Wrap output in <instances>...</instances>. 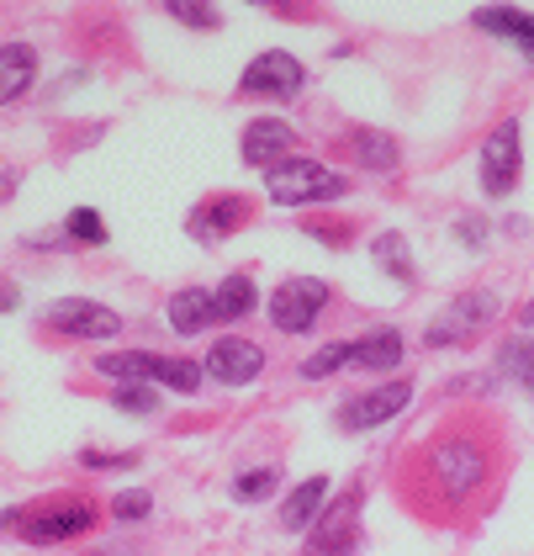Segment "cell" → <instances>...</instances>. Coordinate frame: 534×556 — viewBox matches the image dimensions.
<instances>
[{
	"mask_svg": "<svg viewBox=\"0 0 534 556\" xmlns=\"http://www.w3.org/2000/svg\"><path fill=\"white\" fill-rule=\"evenodd\" d=\"M519 329H524V340H534V302L519 313Z\"/></svg>",
	"mask_w": 534,
	"mask_h": 556,
	"instance_id": "d590c367",
	"label": "cell"
},
{
	"mask_svg": "<svg viewBox=\"0 0 534 556\" xmlns=\"http://www.w3.org/2000/svg\"><path fill=\"white\" fill-rule=\"evenodd\" d=\"M503 233H513V239H524V233H530V217H508V223H503Z\"/></svg>",
	"mask_w": 534,
	"mask_h": 556,
	"instance_id": "e575fe53",
	"label": "cell"
},
{
	"mask_svg": "<svg viewBox=\"0 0 534 556\" xmlns=\"http://www.w3.org/2000/svg\"><path fill=\"white\" fill-rule=\"evenodd\" d=\"M85 471H132L138 467V451H80Z\"/></svg>",
	"mask_w": 534,
	"mask_h": 556,
	"instance_id": "1f68e13d",
	"label": "cell"
},
{
	"mask_svg": "<svg viewBox=\"0 0 534 556\" xmlns=\"http://www.w3.org/2000/svg\"><path fill=\"white\" fill-rule=\"evenodd\" d=\"M291 149H296V128L281 123V117H254L244 128V165L249 170H276L281 160H291Z\"/></svg>",
	"mask_w": 534,
	"mask_h": 556,
	"instance_id": "4fadbf2b",
	"label": "cell"
},
{
	"mask_svg": "<svg viewBox=\"0 0 534 556\" xmlns=\"http://www.w3.org/2000/svg\"><path fill=\"white\" fill-rule=\"evenodd\" d=\"M471 22H476L482 33H493L497 43L519 48L534 64V11H519V5H476Z\"/></svg>",
	"mask_w": 534,
	"mask_h": 556,
	"instance_id": "2e32d148",
	"label": "cell"
},
{
	"mask_svg": "<svg viewBox=\"0 0 534 556\" xmlns=\"http://www.w3.org/2000/svg\"><path fill=\"white\" fill-rule=\"evenodd\" d=\"M154 366H160V350H106V355H96L90 371H101L112 387H123V382L154 387Z\"/></svg>",
	"mask_w": 534,
	"mask_h": 556,
	"instance_id": "ffe728a7",
	"label": "cell"
},
{
	"mask_svg": "<svg viewBox=\"0 0 534 556\" xmlns=\"http://www.w3.org/2000/svg\"><path fill=\"white\" fill-rule=\"evenodd\" d=\"M333 504V482L329 477H302L296 488L287 493V504H281V530H291V535H307L318 519H323V509Z\"/></svg>",
	"mask_w": 534,
	"mask_h": 556,
	"instance_id": "9a60e30c",
	"label": "cell"
},
{
	"mask_svg": "<svg viewBox=\"0 0 534 556\" xmlns=\"http://www.w3.org/2000/svg\"><path fill=\"white\" fill-rule=\"evenodd\" d=\"M38 324L53 340H117L123 334V313L90 298H53L38 313Z\"/></svg>",
	"mask_w": 534,
	"mask_h": 556,
	"instance_id": "8992f818",
	"label": "cell"
},
{
	"mask_svg": "<svg viewBox=\"0 0 534 556\" xmlns=\"http://www.w3.org/2000/svg\"><path fill=\"white\" fill-rule=\"evenodd\" d=\"M370 260H376L397 287H412V281H418V265H412V255H408V239H403V233H392V228H386V233H376Z\"/></svg>",
	"mask_w": 534,
	"mask_h": 556,
	"instance_id": "7402d4cb",
	"label": "cell"
},
{
	"mask_svg": "<svg viewBox=\"0 0 534 556\" xmlns=\"http://www.w3.org/2000/svg\"><path fill=\"white\" fill-rule=\"evenodd\" d=\"M212 307H217V324H239V318H249L259 307V292H254L249 276H223L212 287Z\"/></svg>",
	"mask_w": 534,
	"mask_h": 556,
	"instance_id": "44dd1931",
	"label": "cell"
},
{
	"mask_svg": "<svg viewBox=\"0 0 534 556\" xmlns=\"http://www.w3.org/2000/svg\"><path fill=\"white\" fill-rule=\"evenodd\" d=\"M412 403V377H392L381 387H366L355 397L339 403V429L344 434H370V429H386L397 414H408Z\"/></svg>",
	"mask_w": 534,
	"mask_h": 556,
	"instance_id": "ba28073f",
	"label": "cell"
},
{
	"mask_svg": "<svg viewBox=\"0 0 534 556\" xmlns=\"http://www.w3.org/2000/svg\"><path fill=\"white\" fill-rule=\"evenodd\" d=\"M276 488H281V471L276 467H254L233 477V498L239 504H265V498H276Z\"/></svg>",
	"mask_w": 534,
	"mask_h": 556,
	"instance_id": "4316f807",
	"label": "cell"
},
{
	"mask_svg": "<svg viewBox=\"0 0 534 556\" xmlns=\"http://www.w3.org/2000/svg\"><path fill=\"white\" fill-rule=\"evenodd\" d=\"M497 467V440L476 419H455L418 445L412 462V504H434L440 514L471 504Z\"/></svg>",
	"mask_w": 534,
	"mask_h": 556,
	"instance_id": "6da1fadb",
	"label": "cell"
},
{
	"mask_svg": "<svg viewBox=\"0 0 534 556\" xmlns=\"http://www.w3.org/2000/svg\"><path fill=\"white\" fill-rule=\"evenodd\" d=\"M101 509L85 498V493H53L42 504H22V509H0V530H16V541L27 546H64V541H80L96 530Z\"/></svg>",
	"mask_w": 534,
	"mask_h": 556,
	"instance_id": "7a4b0ae2",
	"label": "cell"
},
{
	"mask_svg": "<svg viewBox=\"0 0 534 556\" xmlns=\"http://www.w3.org/2000/svg\"><path fill=\"white\" fill-rule=\"evenodd\" d=\"M360 493H366V482H355L344 498H333L323 519L307 530V552L302 556H355L360 552Z\"/></svg>",
	"mask_w": 534,
	"mask_h": 556,
	"instance_id": "30bf717a",
	"label": "cell"
},
{
	"mask_svg": "<svg viewBox=\"0 0 534 556\" xmlns=\"http://www.w3.org/2000/svg\"><path fill=\"white\" fill-rule=\"evenodd\" d=\"M169 16L180 22V27H202V33H217L223 27V5H212V0H175V5H165Z\"/></svg>",
	"mask_w": 534,
	"mask_h": 556,
	"instance_id": "f1b7e54d",
	"label": "cell"
},
{
	"mask_svg": "<svg viewBox=\"0 0 534 556\" xmlns=\"http://www.w3.org/2000/svg\"><path fill=\"white\" fill-rule=\"evenodd\" d=\"M329 281H318V276H287L276 292H270V324L281 329V334H313V324L323 318V307H329Z\"/></svg>",
	"mask_w": 534,
	"mask_h": 556,
	"instance_id": "9c48e42d",
	"label": "cell"
},
{
	"mask_svg": "<svg viewBox=\"0 0 534 556\" xmlns=\"http://www.w3.org/2000/svg\"><path fill=\"white\" fill-rule=\"evenodd\" d=\"M22 307V292H16V281H0V313H16Z\"/></svg>",
	"mask_w": 534,
	"mask_h": 556,
	"instance_id": "836d02e7",
	"label": "cell"
},
{
	"mask_svg": "<svg viewBox=\"0 0 534 556\" xmlns=\"http://www.w3.org/2000/svg\"><path fill=\"white\" fill-rule=\"evenodd\" d=\"M11 186H16V175H0V202L11 197Z\"/></svg>",
	"mask_w": 534,
	"mask_h": 556,
	"instance_id": "8d00e7d4",
	"label": "cell"
},
{
	"mask_svg": "<svg viewBox=\"0 0 534 556\" xmlns=\"http://www.w3.org/2000/svg\"><path fill=\"white\" fill-rule=\"evenodd\" d=\"M112 403H117L123 414H132V419H149V414H160V387L123 382V387H112Z\"/></svg>",
	"mask_w": 534,
	"mask_h": 556,
	"instance_id": "83f0119b",
	"label": "cell"
},
{
	"mask_svg": "<svg viewBox=\"0 0 534 556\" xmlns=\"http://www.w3.org/2000/svg\"><path fill=\"white\" fill-rule=\"evenodd\" d=\"M349 154H355V165L366 175H392L403 165V149H397V138L381 128H355L349 132Z\"/></svg>",
	"mask_w": 534,
	"mask_h": 556,
	"instance_id": "d6986e66",
	"label": "cell"
},
{
	"mask_svg": "<svg viewBox=\"0 0 534 556\" xmlns=\"http://www.w3.org/2000/svg\"><path fill=\"white\" fill-rule=\"evenodd\" d=\"M497 371H503V377H513V382H519L534 397V340L503 344V355H497Z\"/></svg>",
	"mask_w": 534,
	"mask_h": 556,
	"instance_id": "d4e9b609",
	"label": "cell"
},
{
	"mask_svg": "<svg viewBox=\"0 0 534 556\" xmlns=\"http://www.w3.org/2000/svg\"><path fill=\"white\" fill-rule=\"evenodd\" d=\"M476 175H482V191H487L493 202L519 191V175H524V128H519V117H503V123L482 138Z\"/></svg>",
	"mask_w": 534,
	"mask_h": 556,
	"instance_id": "5b68a950",
	"label": "cell"
},
{
	"mask_svg": "<svg viewBox=\"0 0 534 556\" xmlns=\"http://www.w3.org/2000/svg\"><path fill=\"white\" fill-rule=\"evenodd\" d=\"M349 191V175L329 170L323 160H307V154H291L276 170H265V197L276 207H313V202H339Z\"/></svg>",
	"mask_w": 534,
	"mask_h": 556,
	"instance_id": "3957f363",
	"label": "cell"
},
{
	"mask_svg": "<svg viewBox=\"0 0 534 556\" xmlns=\"http://www.w3.org/2000/svg\"><path fill=\"white\" fill-rule=\"evenodd\" d=\"M249 197L244 191H217V197H206V202H196L191 213H186V233L196 239V244H223L228 233H239L249 223Z\"/></svg>",
	"mask_w": 534,
	"mask_h": 556,
	"instance_id": "8fae6325",
	"label": "cell"
},
{
	"mask_svg": "<svg viewBox=\"0 0 534 556\" xmlns=\"http://www.w3.org/2000/svg\"><path fill=\"white\" fill-rule=\"evenodd\" d=\"M33 86H38V48L0 43V106H16Z\"/></svg>",
	"mask_w": 534,
	"mask_h": 556,
	"instance_id": "ac0fdd59",
	"label": "cell"
},
{
	"mask_svg": "<svg viewBox=\"0 0 534 556\" xmlns=\"http://www.w3.org/2000/svg\"><path fill=\"white\" fill-rule=\"evenodd\" d=\"M206 371L196 361H180V355H160V366H154V387H169V392H202Z\"/></svg>",
	"mask_w": 534,
	"mask_h": 556,
	"instance_id": "cb8c5ba5",
	"label": "cell"
},
{
	"mask_svg": "<svg viewBox=\"0 0 534 556\" xmlns=\"http://www.w3.org/2000/svg\"><path fill=\"white\" fill-rule=\"evenodd\" d=\"M408 340L397 324H376L360 340H349V371H403Z\"/></svg>",
	"mask_w": 534,
	"mask_h": 556,
	"instance_id": "5bb4252c",
	"label": "cell"
},
{
	"mask_svg": "<svg viewBox=\"0 0 534 556\" xmlns=\"http://www.w3.org/2000/svg\"><path fill=\"white\" fill-rule=\"evenodd\" d=\"M202 371L217 387H254L259 371H265V350L254 340H244V334H223V340L206 350Z\"/></svg>",
	"mask_w": 534,
	"mask_h": 556,
	"instance_id": "7c38bea8",
	"label": "cell"
},
{
	"mask_svg": "<svg viewBox=\"0 0 534 556\" xmlns=\"http://www.w3.org/2000/svg\"><path fill=\"white\" fill-rule=\"evenodd\" d=\"M59 228H64L69 250H101V244H106V217L96 213V207H75Z\"/></svg>",
	"mask_w": 534,
	"mask_h": 556,
	"instance_id": "603a6c76",
	"label": "cell"
},
{
	"mask_svg": "<svg viewBox=\"0 0 534 556\" xmlns=\"http://www.w3.org/2000/svg\"><path fill=\"white\" fill-rule=\"evenodd\" d=\"M307 233H318V239H349V223H307Z\"/></svg>",
	"mask_w": 534,
	"mask_h": 556,
	"instance_id": "d6a6232c",
	"label": "cell"
},
{
	"mask_svg": "<svg viewBox=\"0 0 534 556\" xmlns=\"http://www.w3.org/2000/svg\"><path fill=\"white\" fill-rule=\"evenodd\" d=\"M149 514H154V493H143V488L112 493V519H123V525H138V519H149Z\"/></svg>",
	"mask_w": 534,
	"mask_h": 556,
	"instance_id": "f546056e",
	"label": "cell"
},
{
	"mask_svg": "<svg viewBox=\"0 0 534 556\" xmlns=\"http://www.w3.org/2000/svg\"><path fill=\"white\" fill-rule=\"evenodd\" d=\"M503 313V298L497 292H460L450 298L429 324H423V344L429 350H445V344H471L482 329H493V318Z\"/></svg>",
	"mask_w": 534,
	"mask_h": 556,
	"instance_id": "277c9868",
	"label": "cell"
},
{
	"mask_svg": "<svg viewBox=\"0 0 534 556\" xmlns=\"http://www.w3.org/2000/svg\"><path fill=\"white\" fill-rule=\"evenodd\" d=\"M349 366V340H333L323 350H313L307 361H302V382H323V377H339Z\"/></svg>",
	"mask_w": 534,
	"mask_h": 556,
	"instance_id": "484cf974",
	"label": "cell"
},
{
	"mask_svg": "<svg viewBox=\"0 0 534 556\" xmlns=\"http://www.w3.org/2000/svg\"><path fill=\"white\" fill-rule=\"evenodd\" d=\"M450 228H455V239H460V244H466L471 255L493 244V223H487V217H482V213H460V217H455V223H450Z\"/></svg>",
	"mask_w": 534,
	"mask_h": 556,
	"instance_id": "4dcf8cb0",
	"label": "cell"
},
{
	"mask_svg": "<svg viewBox=\"0 0 534 556\" xmlns=\"http://www.w3.org/2000/svg\"><path fill=\"white\" fill-rule=\"evenodd\" d=\"M165 318H169V329H175L180 340H191V334L212 329V324H217V307H212V287H180V292H169Z\"/></svg>",
	"mask_w": 534,
	"mask_h": 556,
	"instance_id": "e0dca14e",
	"label": "cell"
},
{
	"mask_svg": "<svg viewBox=\"0 0 534 556\" xmlns=\"http://www.w3.org/2000/svg\"><path fill=\"white\" fill-rule=\"evenodd\" d=\"M302 90H307V64L287 48L254 53L249 70L239 75V96H249V101H296Z\"/></svg>",
	"mask_w": 534,
	"mask_h": 556,
	"instance_id": "52a82bcc",
	"label": "cell"
}]
</instances>
